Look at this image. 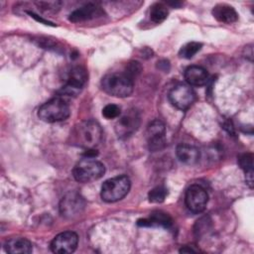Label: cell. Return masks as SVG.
<instances>
[{"label":"cell","instance_id":"5b68a950","mask_svg":"<svg viewBox=\"0 0 254 254\" xmlns=\"http://www.w3.org/2000/svg\"><path fill=\"white\" fill-rule=\"evenodd\" d=\"M131 182L127 176L121 175L106 180L101 187V198L106 202L122 199L130 190Z\"/></svg>","mask_w":254,"mask_h":254},{"label":"cell","instance_id":"9a60e30c","mask_svg":"<svg viewBox=\"0 0 254 254\" xmlns=\"http://www.w3.org/2000/svg\"><path fill=\"white\" fill-rule=\"evenodd\" d=\"M176 153L179 161L186 165H194L199 159V151L192 145L180 144Z\"/></svg>","mask_w":254,"mask_h":254},{"label":"cell","instance_id":"6da1fadb","mask_svg":"<svg viewBox=\"0 0 254 254\" xmlns=\"http://www.w3.org/2000/svg\"><path fill=\"white\" fill-rule=\"evenodd\" d=\"M70 135L74 145L85 150H95L102 140L103 132L97 121L85 120L78 123Z\"/></svg>","mask_w":254,"mask_h":254},{"label":"cell","instance_id":"e0dca14e","mask_svg":"<svg viewBox=\"0 0 254 254\" xmlns=\"http://www.w3.org/2000/svg\"><path fill=\"white\" fill-rule=\"evenodd\" d=\"M5 250L10 254H28L33 250L32 243L23 237L12 238L5 243Z\"/></svg>","mask_w":254,"mask_h":254},{"label":"cell","instance_id":"7402d4cb","mask_svg":"<svg viewBox=\"0 0 254 254\" xmlns=\"http://www.w3.org/2000/svg\"><path fill=\"white\" fill-rule=\"evenodd\" d=\"M238 164L241 169L247 173L253 171V155L251 153H244L238 157Z\"/></svg>","mask_w":254,"mask_h":254},{"label":"cell","instance_id":"8fae6325","mask_svg":"<svg viewBox=\"0 0 254 254\" xmlns=\"http://www.w3.org/2000/svg\"><path fill=\"white\" fill-rule=\"evenodd\" d=\"M185 201L190 211L198 213L204 210L208 201V194L199 185H191L186 191Z\"/></svg>","mask_w":254,"mask_h":254},{"label":"cell","instance_id":"44dd1931","mask_svg":"<svg viewBox=\"0 0 254 254\" xmlns=\"http://www.w3.org/2000/svg\"><path fill=\"white\" fill-rule=\"evenodd\" d=\"M167 195H168V190L163 186H158L150 190L149 200L151 202L159 203V202L164 201Z\"/></svg>","mask_w":254,"mask_h":254},{"label":"cell","instance_id":"ba28073f","mask_svg":"<svg viewBox=\"0 0 254 254\" xmlns=\"http://www.w3.org/2000/svg\"><path fill=\"white\" fill-rule=\"evenodd\" d=\"M140 126L139 112L131 108L127 110L115 123L114 130L119 138H127L135 133Z\"/></svg>","mask_w":254,"mask_h":254},{"label":"cell","instance_id":"4fadbf2b","mask_svg":"<svg viewBox=\"0 0 254 254\" xmlns=\"http://www.w3.org/2000/svg\"><path fill=\"white\" fill-rule=\"evenodd\" d=\"M103 15V10L95 5L88 3L84 6H81L80 8L74 10L72 13H70L68 20L73 23H78V22H84L88 20H92L94 18L100 17Z\"/></svg>","mask_w":254,"mask_h":254},{"label":"cell","instance_id":"7c38bea8","mask_svg":"<svg viewBox=\"0 0 254 254\" xmlns=\"http://www.w3.org/2000/svg\"><path fill=\"white\" fill-rule=\"evenodd\" d=\"M78 243V236L73 231H64L59 233L51 242V250L54 253H72Z\"/></svg>","mask_w":254,"mask_h":254},{"label":"cell","instance_id":"603a6c76","mask_svg":"<svg viewBox=\"0 0 254 254\" xmlns=\"http://www.w3.org/2000/svg\"><path fill=\"white\" fill-rule=\"evenodd\" d=\"M36 5L43 11L55 12L61 8L62 2H60V1H40V2H36Z\"/></svg>","mask_w":254,"mask_h":254},{"label":"cell","instance_id":"ffe728a7","mask_svg":"<svg viewBox=\"0 0 254 254\" xmlns=\"http://www.w3.org/2000/svg\"><path fill=\"white\" fill-rule=\"evenodd\" d=\"M201 47L202 45L198 42H190L181 48L179 55L181 58L190 59L201 49Z\"/></svg>","mask_w":254,"mask_h":254},{"label":"cell","instance_id":"ac0fdd59","mask_svg":"<svg viewBox=\"0 0 254 254\" xmlns=\"http://www.w3.org/2000/svg\"><path fill=\"white\" fill-rule=\"evenodd\" d=\"M173 223L171 216L163 211L152 212L149 218L138 220L139 226H163L170 227Z\"/></svg>","mask_w":254,"mask_h":254},{"label":"cell","instance_id":"9c48e42d","mask_svg":"<svg viewBox=\"0 0 254 254\" xmlns=\"http://www.w3.org/2000/svg\"><path fill=\"white\" fill-rule=\"evenodd\" d=\"M86 80H87V72L85 68L80 65L73 66L68 72L66 83L61 89L62 95L75 96L84 86V84L86 83Z\"/></svg>","mask_w":254,"mask_h":254},{"label":"cell","instance_id":"5bb4252c","mask_svg":"<svg viewBox=\"0 0 254 254\" xmlns=\"http://www.w3.org/2000/svg\"><path fill=\"white\" fill-rule=\"evenodd\" d=\"M185 79L189 85L202 86L208 81V72L199 65H190L185 70Z\"/></svg>","mask_w":254,"mask_h":254},{"label":"cell","instance_id":"2e32d148","mask_svg":"<svg viewBox=\"0 0 254 254\" xmlns=\"http://www.w3.org/2000/svg\"><path fill=\"white\" fill-rule=\"evenodd\" d=\"M212 15L217 21L225 24L234 23L238 19L235 9L226 4H218L214 6L212 9Z\"/></svg>","mask_w":254,"mask_h":254},{"label":"cell","instance_id":"52a82bcc","mask_svg":"<svg viewBox=\"0 0 254 254\" xmlns=\"http://www.w3.org/2000/svg\"><path fill=\"white\" fill-rule=\"evenodd\" d=\"M169 100L180 110L189 109L195 100V93L190 85L180 83L169 92Z\"/></svg>","mask_w":254,"mask_h":254},{"label":"cell","instance_id":"277c9868","mask_svg":"<svg viewBox=\"0 0 254 254\" xmlns=\"http://www.w3.org/2000/svg\"><path fill=\"white\" fill-rule=\"evenodd\" d=\"M105 172L104 165L94 157H84L79 160L72 170L73 178L82 184L100 179Z\"/></svg>","mask_w":254,"mask_h":254},{"label":"cell","instance_id":"d4e9b609","mask_svg":"<svg viewBox=\"0 0 254 254\" xmlns=\"http://www.w3.org/2000/svg\"><path fill=\"white\" fill-rule=\"evenodd\" d=\"M141 70H142L141 64H140L138 62L133 61V62H130V63L127 64L124 73H125L127 76H129L131 79L134 80V78L141 72Z\"/></svg>","mask_w":254,"mask_h":254},{"label":"cell","instance_id":"7a4b0ae2","mask_svg":"<svg viewBox=\"0 0 254 254\" xmlns=\"http://www.w3.org/2000/svg\"><path fill=\"white\" fill-rule=\"evenodd\" d=\"M100 84L104 92L116 97L129 96L134 88V80L124 72L106 74Z\"/></svg>","mask_w":254,"mask_h":254},{"label":"cell","instance_id":"3957f363","mask_svg":"<svg viewBox=\"0 0 254 254\" xmlns=\"http://www.w3.org/2000/svg\"><path fill=\"white\" fill-rule=\"evenodd\" d=\"M70 114L67 102L62 96H56L40 106L38 116L48 123H55L65 120Z\"/></svg>","mask_w":254,"mask_h":254},{"label":"cell","instance_id":"30bf717a","mask_svg":"<svg viewBox=\"0 0 254 254\" xmlns=\"http://www.w3.org/2000/svg\"><path fill=\"white\" fill-rule=\"evenodd\" d=\"M166 127L165 124L159 120H153L149 123L146 130V138L149 150L152 152L162 150L166 145Z\"/></svg>","mask_w":254,"mask_h":254},{"label":"cell","instance_id":"cb8c5ba5","mask_svg":"<svg viewBox=\"0 0 254 254\" xmlns=\"http://www.w3.org/2000/svg\"><path fill=\"white\" fill-rule=\"evenodd\" d=\"M120 114L121 108L116 104H107L102 110V115L107 119L117 118Z\"/></svg>","mask_w":254,"mask_h":254},{"label":"cell","instance_id":"484cf974","mask_svg":"<svg viewBox=\"0 0 254 254\" xmlns=\"http://www.w3.org/2000/svg\"><path fill=\"white\" fill-rule=\"evenodd\" d=\"M181 253H197L199 252V250L197 248H194L193 245H187V246H184L181 250H180Z\"/></svg>","mask_w":254,"mask_h":254},{"label":"cell","instance_id":"8992f818","mask_svg":"<svg viewBox=\"0 0 254 254\" xmlns=\"http://www.w3.org/2000/svg\"><path fill=\"white\" fill-rule=\"evenodd\" d=\"M85 207L84 198L76 191L67 192L60 201V212L64 218L72 219L82 213Z\"/></svg>","mask_w":254,"mask_h":254},{"label":"cell","instance_id":"d6986e66","mask_svg":"<svg viewBox=\"0 0 254 254\" xmlns=\"http://www.w3.org/2000/svg\"><path fill=\"white\" fill-rule=\"evenodd\" d=\"M168 8L163 3H155L150 8V19L154 23L163 22L168 16Z\"/></svg>","mask_w":254,"mask_h":254}]
</instances>
